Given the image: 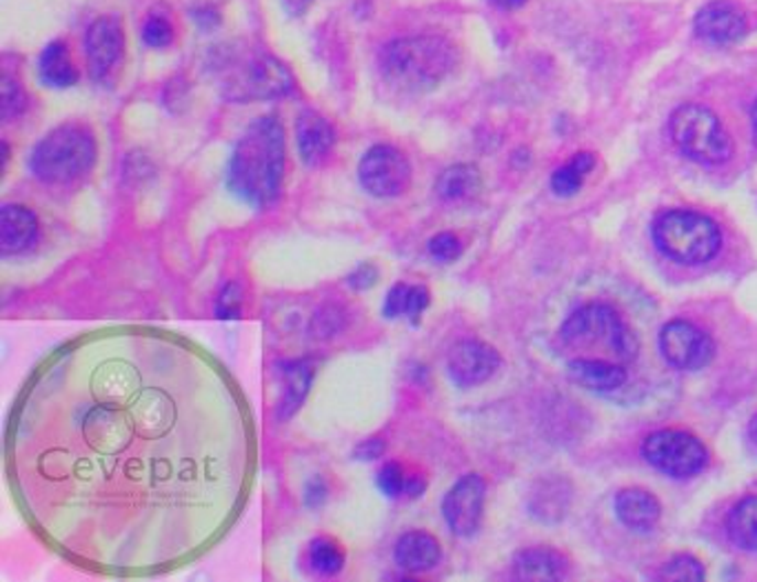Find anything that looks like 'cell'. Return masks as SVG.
<instances>
[{
	"label": "cell",
	"instance_id": "10",
	"mask_svg": "<svg viewBox=\"0 0 757 582\" xmlns=\"http://www.w3.org/2000/svg\"><path fill=\"white\" fill-rule=\"evenodd\" d=\"M487 483L480 474H467L442 498V518L453 536L472 538L483 522Z\"/></svg>",
	"mask_w": 757,
	"mask_h": 582
},
{
	"label": "cell",
	"instance_id": "27",
	"mask_svg": "<svg viewBox=\"0 0 757 582\" xmlns=\"http://www.w3.org/2000/svg\"><path fill=\"white\" fill-rule=\"evenodd\" d=\"M345 560H347V556H345V549L338 540H334L329 536H318L310 542L307 564L316 575L332 578V575L340 573L345 567Z\"/></svg>",
	"mask_w": 757,
	"mask_h": 582
},
{
	"label": "cell",
	"instance_id": "4",
	"mask_svg": "<svg viewBox=\"0 0 757 582\" xmlns=\"http://www.w3.org/2000/svg\"><path fill=\"white\" fill-rule=\"evenodd\" d=\"M96 140L89 129L63 125L52 129L32 150L30 170L36 181L50 187L74 185L96 165Z\"/></svg>",
	"mask_w": 757,
	"mask_h": 582
},
{
	"label": "cell",
	"instance_id": "18",
	"mask_svg": "<svg viewBox=\"0 0 757 582\" xmlns=\"http://www.w3.org/2000/svg\"><path fill=\"white\" fill-rule=\"evenodd\" d=\"M440 542L429 531H407L393 547V560L409 573H426L440 562Z\"/></svg>",
	"mask_w": 757,
	"mask_h": 582
},
{
	"label": "cell",
	"instance_id": "19",
	"mask_svg": "<svg viewBox=\"0 0 757 582\" xmlns=\"http://www.w3.org/2000/svg\"><path fill=\"white\" fill-rule=\"evenodd\" d=\"M616 514L625 527L634 531H649L660 520L662 509H660L658 498L651 492L631 487V489H623L616 496Z\"/></svg>",
	"mask_w": 757,
	"mask_h": 582
},
{
	"label": "cell",
	"instance_id": "33",
	"mask_svg": "<svg viewBox=\"0 0 757 582\" xmlns=\"http://www.w3.org/2000/svg\"><path fill=\"white\" fill-rule=\"evenodd\" d=\"M142 39L149 47H167L174 39L170 21L161 17H151L142 28Z\"/></svg>",
	"mask_w": 757,
	"mask_h": 582
},
{
	"label": "cell",
	"instance_id": "29",
	"mask_svg": "<svg viewBox=\"0 0 757 582\" xmlns=\"http://www.w3.org/2000/svg\"><path fill=\"white\" fill-rule=\"evenodd\" d=\"M704 575L706 573H704L702 562L689 553H680L671 558L660 571V578H667V580H704Z\"/></svg>",
	"mask_w": 757,
	"mask_h": 582
},
{
	"label": "cell",
	"instance_id": "1",
	"mask_svg": "<svg viewBox=\"0 0 757 582\" xmlns=\"http://www.w3.org/2000/svg\"><path fill=\"white\" fill-rule=\"evenodd\" d=\"M286 170L284 129L273 116L253 120L238 138L227 165V187L253 209L271 207L282 192Z\"/></svg>",
	"mask_w": 757,
	"mask_h": 582
},
{
	"label": "cell",
	"instance_id": "35",
	"mask_svg": "<svg viewBox=\"0 0 757 582\" xmlns=\"http://www.w3.org/2000/svg\"><path fill=\"white\" fill-rule=\"evenodd\" d=\"M385 443L380 441V439H367V441H363L358 448H356V452H354V456L358 459V461H378V459H382V454H385Z\"/></svg>",
	"mask_w": 757,
	"mask_h": 582
},
{
	"label": "cell",
	"instance_id": "23",
	"mask_svg": "<svg viewBox=\"0 0 757 582\" xmlns=\"http://www.w3.org/2000/svg\"><path fill=\"white\" fill-rule=\"evenodd\" d=\"M480 172L476 165H453L444 170L435 181V194L442 203H461L478 194L480 190Z\"/></svg>",
	"mask_w": 757,
	"mask_h": 582
},
{
	"label": "cell",
	"instance_id": "16",
	"mask_svg": "<svg viewBox=\"0 0 757 582\" xmlns=\"http://www.w3.org/2000/svg\"><path fill=\"white\" fill-rule=\"evenodd\" d=\"M41 238L39 216L25 205H3L0 209V251L3 256H21L36 247Z\"/></svg>",
	"mask_w": 757,
	"mask_h": 582
},
{
	"label": "cell",
	"instance_id": "17",
	"mask_svg": "<svg viewBox=\"0 0 757 582\" xmlns=\"http://www.w3.org/2000/svg\"><path fill=\"white\" fill-rule=\"evenodd\" d=\"M566 371L575 385L597 394L616 391L627 382L625 365L602 358H573L566 365Z\"/></svg>",
	"mask_w": 757,
	"mask_h": 582
},
{
	"label": "cell",
	"instance_id": "9",
	"mask_svg": "<svg viewBox=\"0 0 757 582\" xmlns=\"http://www.w3.org/2000/svg\"><path fill=\"white\" fill-rule=\"evenodd\" d=\"M358 181L374 198H398L411 185V165L393 144H376L358 165Z\"/></svg>",
	"mask_w": 757,
	"mask_h": 582
},
{
	"label": "cell",
	"instance_id": "38",
	"mask_svg": "<svg viewBox=\"0 0 757 582\" xmlns=\"http://www.w3.org/2000/svg\"><path fill=\"white\" fill-rule=\"evenodd\" d=\"M750 127H753V142L757 144V100H755V105L750 109Z\"/></svg>",
	"mask_w": 757,
	"mask_h": 582
},
{
	"label": "cell",
	"instance_id": "13",
	"mask_svg": "<svg viewBox=\"0 0 757 582\" xmlns=\"http://www.w3.org/2000/svg\"><path fill=\"white\" fill-rule=\"evenodd\" d=\"M500 354L483 341H461L446 356V374L458 387L487 382L500 369Z\"/></svg>",
	"mask_w": 757,
	"mask_h": 582
},
{
	"label": "cell",
	"instance_id": "37",
	"mask_svg": "<svg viewBox=\"0 0 757 582\" xmlns=\"http://www.w3.org/2000/svg\"><path fill=\"white\" fill-rule=\"evenodd\" d=\"M491 3L500 10H518L527 3V0H491Z\"/></svg>",
	"mask_w": 757,
	"mask_h": 582
},
{
	"label": "cell",
	"instance_id": "30",
	"mask_svg": "<svg viewBox=\"0 0 757 582\" xmlns=\"http://www.w3.org/2000/svg\"><path fill=\"white\" fill-rule=\"evenodd\" d=\"M426 249H429L433 260H437V262H453V260H458L463 256L465 245L453 231H440V234H435L429 240Z\"/></svg>",
	"mask_w": 757,
	"mask_h": 582
},
{
	"label": "cell",
	"instance_id": "20",
	"mask_svg": "<svg viewBox=\"0 0 757 582\" xmlns=\"http://www.w3.org/2000/svg\"><path fill=\"white\" fill-rule=\"evenodd\" d=\"M280 376H282V400L278 405V418L286 420L291 418L298 407L305 402L310 387L314 382V365L310 360H284L280 365Z\"/></svg>",
	"mask_w": 757,
	"mask_h": 582
},
{
	"label": "cell",
	"instance_id": "7",
	"mask_svg": "<svg viewBox=\"0 0 757 582\" xmlns=\"http://www.w3.org/2000/svg\"><path fill=\"white\" fill-rule=\"evenodd\" d=\"M642 456L649 465L671 478H691L709 463L706 448L689 431L662 429L642 443Z\"/></svg>",
	"mask_w": 757,
	"mask_h": 582
},
{
	"label": "cell",
	"instance_id": "21",
	"mask_svg": "<svg viewBox=\"0 0 757 582\" xmlns=\"http://www.w3.org/2000/svg\"><path fill=\"white\" fill-rule=\"evenodd\" d=\"M566 558L544 547L525 549L513 560V573L520 580H560L566 575Z\"/></svg>",
	"mask_w": 757,
	"mask_h": 582
},
{
	"label": "cell",
	"instance_id": "8",
	"mask_svg": "<svg viewBox=\"0 0 757 582\" xmlns=\"http://www.w3.org/2000/svg\"><path fill=\"white\" fill-rule=\"evenodd\" d=\"M293 78L289 69L269 54H253L225 78V94L231 100H269L289 94Z\"/></svg>",
	"mask_w": 757,
	"mask_h": 582
},
{
	"label": "cell",
	"instance_id": "14",
	"mask_svg": "<svg viewBox=\"0 0 757 582\" xmlns=\"http://www.w3.org/2000/svg\"><path fill=\"white\" fill-rule=\"evenodd\" d=\"M125 52V36L118 19L102 17L87 32V58L96 80H105L118 67Z\"/></svg>",
	"mask_w": 757,
	"mask_h": 582
},
{
	"label": "cell",
	"instance_id": "3",
	"mask_svg": "<svg viewBox=\"0 0 757 582\" xmlns=\"http://www.w3.org/2000/svg\"><path fill=\"white\" fill-rule=\"evenodd\" d=\"M560 343L577 352L597 349L602 360L618 365L634 363L640 352L634 330L607 303H588L573 312L560 327Z\"/></svg>",
	"mask_w": 757,
	"mask_h": 582
},
{
	"label": "cell",
	"instance_id": "22",
	"mask_svg": "<svg viewBox=\"0 0 757 582\" xmlns=\"http://www.w3.org/2000/svg\"><path fill=\"white\" fill-rule=\"evenodd\" d=\"M431 305V291L422 284H407L398 282L393 284L382 303L385 319H409L418 323V319L424 314V310Z\"/></svg>",
	"mask_w": 757,
	"mask_h": 582
},
{
	"label": "cell",
	"instance_id": "11",
	"mask_svg": "<svg viewBox=\"0 0 757 582\" xmlns=\"http://www.w3.org/2000/svg\"><path fill=\"white\" fill-rule=\"evenodd\" d=\"M660 352L675 369L695 371L715 356L713 338L689 321H671L660 332Z\"/></svg>",
	"mask_w": 757,
	"mask_h": 582
},
{
	"label": "cell",
	"instance_id": "2",
	"mask_svg": "<svg viewBox=\"0 0 757 582\" xmlns=\"http://www.w3.org/2000/svg\"><path fill=\"white\" fill-rule=\"evenodd\" d=\"M458 63L456 47L442 36H404L380 54V69L389 85L420 94L437 87Z\"/></svg>",
	"mask_w": 757,
	"mask_h": 582
},
{
	"label": "cell",
	"instance_id": "32",
	"mask_svg": "<svg viewBox=\"0 0 757 582\" xmlns=\"http://www.w3.org/2000/svg\"><path fill=\"white\" fill-rule=\"evenodd\" d=\"M242 312V289L238 282H227L216 297L218 319H238Z\"/></svg>",
	"mask_w": 757,
	"mask_h": 582
},
{
	"label": "cell",
	"instance_id": "36",
	"mask_svg": "<svg viewBox=\"0 0 757 582\" xmlns=\"http://www.w3.org/2000/svg\"><path fill=\"white\" fill-rule=\"evenodd\" d=\"M325 498H327V485H325V481H323L321 476L312 478V481L307 483V489H305V505H307V507H318V505L325 503Z\"/></svg>",
	"mask_w": 757,
	"mask_h": 582
},
{
	"label": "cell",
	"instance_id": "5",
	"mask_svg": "<svg viewBox=\"0 0 757 582\" xmlns=\"http://www.w3.org/2000/svg\"><path fill=\"white\" fill-rule=\"evenodd\" d=\"M653 240L662 254L684 265L709 262L722 247L717 223L691 209L660 214L653 223Z\"/></svg>",
	"mask_w": 757,
	"mask_h": 582
},
{
	"label": "cell",
	"instance_id": "39",
	"mask_svg": "<svg viewBox=\"0 0 757 582\" xmlns=\"http://www.w3.org/2000/svg\"><path fill=\"white\" fill-rule=\"evenodd\" d=\"M748 435H750V441L757 445V413L750 418V424H748Z\"/></svg>",
	"mask_w": 757,
	"mask_h": 582
},
{
	"label": "cell",
	"instance_id": "24",
	"mask_svg": "<svg viewBox=\"0 0 757 582\" xmlns=\"http://www.w3.org/2000/svg\"><path fill=\"white\" fill-rule=\"evenodd\" d=\"M376 485L391 500H400V498L413 500L426 492V481L396 461L380 467V472L376 474Z\"/></svg>",
	"mask_w": 757,
	"mask_h": 582
},
{
	"label": "cell",
	"instance_id": "15",
	"mask_svg": "<svg viewBox=\"0 0 757 582\" xmlns=\"http://www.w3.org/2000/svg\"><path fill=\"white\" fill-rule=\"evenodd\" d=\"M295 142L300 161L307 168H321L334 152L336 131L325 116L307 109L295 120Z\"/></svg>",
	"mask_w": 757,
	"mask_h": 582
},
{
	"label": "cell",
	"instance_id": "31",
	"mask_svg": "<svg viewBox=\"0 0 757 582\" xmlns=\"http://www.w3.org/2000/svg\"><path fill=\"white\" fill-rule=\"evenodd\" d=\"M28 107V96L12 76L3 78V120L10 122L12 118H19Z\"/></svg>",
	"mask_w": 757,
	"mask_h": 582
},
{
	"label": "cell",
	"instance_id": "28",
	"mask_svg": "<svg viewBox=\"0 0 757 582\" xmlns=\"http://www.w3.org/2000/svg\"><path fill=\"white\" fill-rule=\"evenodd\" d=\"M595 168V159L593 154L588 152H582V154H575L566 165H562L560 170L553 172L551 176V187L558 196L562 198H569L573 194L580 192L584 179L588 176V172Z\"/></svg>",
	"mask_w": 757,
	"mask_h": 582
},
{
	"label": "cell",
	"instance_id": "34",
	"mask_svg": "<svg viewBox=\"0 0 757 582\" xmlns=\"http://www.w3.org/2000/svg\"><path fill=\"white\" fill-rule=\"evenodd\" d=\"M349 287L356 289V291H365V289H371L376 282H378V267L371 265V262H363L358 265L349 278H347Z\"/></svg>",
	"mask_w": 757,
	"mask_h": 582
},
{
	"label": "cell",
	"instance_id": "6",
	"mask_svg": "<svg viewBox=\"0 0 757 582\" xmlns=\"http://www.w3.org/2000/svg\"><path fill=\"white\" fill-rule=\"evenodd\" d=\"M669 133L675 148L695 163L722 165L733 157V138L709 107H678L669 118Z\"/></svg>",
	"mask_w": 757,
	"mask_h": 582
},
{
	"label": "cell",
	"instance_id": "26",
	"mask_svg": "<svg viewBox=\"0 0 757 582\" xmlns=\"http://www.w3.org/2000/svg\"><path fill=\"white\" fill-rule=\"evenodd\" d=\"M39 72H41V78L45 85L58 87V89L72 87L78 80V72L72 65L67 47L63 43H52L43 52V56L39 61Z\"/></svg>",
	"mask_w": 757,
	"mask_h": 582
},
{
	"label": "cell",
	"instance_id": "25",
	"mask_svg": "<svg viewBox=\"0 0 757 582\" xmlns=\"http://www.w3.org/2000/svg\"><path fill=\"white\" fill-rule=\"evenodd\" d=\"M726 534L742 551H757V496H746L731 509Z\"/></svg>",
	"mask_w": 757,
	"mask_h": 582
},
{
	"label": "cell",
	"instance_id": "12",
	"mask_svg": "<svg viewBox=\"0 0 757 582\" xmlns=\"http://www.w3.org/2000/svg\"><path fill=\"white\" fill-rule=\"evenodd\" d=\"M693 28L704 43L728 47L746 39L748 19L735 0H711L695 14Z\"/></svg>",
	"mask_w": 757,
	"mask_h": 582
}]
</instances>
